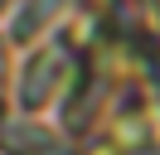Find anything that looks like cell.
<instances>
[{
	"label": "cell",
	"mask_w": 160,
	"mask_h": 155,
	"mask_svg": "<svg viewBox=\"0 0 160 155\" xmlns=\"http://www.w3.org/2000/svg\"><path fill=\"white\" fill-rule=\"evenodd\" d=\"M10 145H15V155H68V145L49 131H15Z\"/></svg>",
	"instance_id": "1"
},
{
	"label": "cell",
	"mask_w": 160,
	"mask_h": 155,
	"mask_svg": "<svg viewBox=\"0 0 160 155\" xmlns=\"http://www.w3.org/2000/svg\"><path fill=\"white\" fill-rule=\"evenodd\" d=\"M53 5H63V0H34V10L20 19V39H29V34H34V24H44V19L53 15Z\"/></svg>",
	"instance_id": "2"
},
{
	"label": "cell",
	"mask_w": 160,
	"mask_h": 155,
	"mask_svg": "<svg viewBox=\"0 0 160 155\" xmlns=\"http://www.w3.org/2000/svg\"><path fill=\"white\" fill-rule=\"evenodd\" d=\"M0 5H5V0H0Z\"/></svg>",
	"instance_id": "3"
}]
</instances>
